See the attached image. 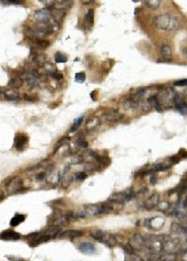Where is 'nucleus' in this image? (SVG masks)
<instances>
[{"instance_id": "1", "label": "nucleus", "mask_w": 187, "mask_h": 261, "mask_svg": "<svg viewBox=\"0 0 187 261\" xmlns=\"http://www.w3.org/2000/svg\"><path fill=\"white\" fill-rule=\"evenodd\" d=\"M153 25L156 28L166 31L177 30L180 26L179 20L169 14H163L156 16L152 20Z\"/></svg>"}, {"instance_id": "2", "label": "nucleus", "mask_w": 187, "mask_h": 261, "mask_svg": "<svg viewBox=\"0 0 187 261\" xmlns=\"http://www.w3.org/2000/svg\"><path fill=\"white\" fill-rule=\"evenodd\" d=\"M173 101L178 112L182 115H186L187 113V105L185 100L180 94L175 93L173 96Z\"/></svg>"}, {"instance_id": "3", "label": "nucleus", "mask_w": 187, "mask_h": 261, "mask_svg": "<svg viewBox=\"0 0 187 261\" xmlns=\"http://www.w3.org/2000/svg\"><path fill=\"white\" fill-rule=\"evenodd\" d=\"M146 225L147 227L152 230H158L162 228L164 223L165 219L162 217H153L146 221Z\"/></svg>"}, {"instance_id": "4", "label": "nucleus", "mask_w": 187, "mask_h": 261, "mask_svg": "<svg viewBox=\"0 0 187 261\" xmlns=\"http://www.w3.org/2000/svg\"><path fill=\"white\" fill-rule=\"evenodd\" d=\"M159 195L158 193H154L150 196L144 203V208L150 210L155 208L159 203Z\"/></svg>"}, {"instance_id": "5", "label": "nucleus", "mask_w": 187, "mask_h": 261, "mask_svg": "<svg viewBox=\"0 0 187 261\" xmlns=\"http://www.w3.org/2000/svg\"><path fill=\"white\" fill-rule=\"evenodd\" d=\"M28 138L25 135H20L16 137L14 139V146L18 151H22L28 142Z\"/></svg>"}, {"instance_id": "6", "label": "nucleus", "mask_w": 187, "mask_h": 261, "mask_svg": "<svg viewBox=\"0 0 187 261\" xmlns=\"http://www.w3.org/2000/svg\"><path fill=\"white\" fill-rule=\"evenodd\" d=\"M19 238V233L12 230L4 231L0 233V239L2 240H17Z\"/></svg>"}, {"instance_id": "7", "label": "nucleus", "mask_w": 187, "mask_h": 261, "mask_svg": "<svg viewBox=\"0 0 187 261\" xmlns=\"http://www.w3.org/2000/svg\"><path fill=\"white\" fill-rule=\"evenodd\" d=\"M160 54L163 60L166 62H171L172 59V51L167 44H164L160 48Z\"/></svg>"}, {"instance_id": "8", "label": "nucleus", "mask_w": 187, "mask_h": 261, "mask_svg": "<svg viewBox=\"0 0 187 261\" xmlns=\"http://www.w3.org/2000/svg\"><path fill=\"white\" fill-rule=\"evenodd\" d=\"M144 244V240L139 234H135L130 239V242L129 245L131 246L132 248L136 249H140L141 248Z\"/></svg>"}, {"instance_id": "9", "label": "nucleus", "mask_w": 187, "mask_h": 261, "mask_svg": "<svg viewBox=\"0 0 187 261\" xmlns=\"http://www.w3.org/2000/svg\"><path fill=\"white\" fill-rule=\"evenodd\" d=\"M94 24V10L93 9L88 10L84 16V24L88 28H92Z\"/></svg>"}, {"instance_id": "10", "label": "nucleus", "mask_w": 187, "mask_h": 261, "mask_svg": "<svg viewBox=\"0 0 187 261\" xmlns=\"http://www.w3.org/2000/svg\"><path fill=\"white\" fill-rule=\"evenodd\" d=\"M79 250L85 254H92L95 251V246L89 242H83L79 247Z\"/></svg>"}, {"instance_id": "11", "label": "nucleus", "mask_w": 187, "mask_h": 261, "mask_svg": "<svg viewBox=\"0 0 187 261\" xmlns=\"http://www.w3.org/2000/svg\"><path fill=\"white\" fill-rule=\"evenodd\" d=\"M22 186V181L19 179V178H15L13 179L10 180L7 185L8 190L10 189V190H15L16 192L21 190Z\"/></svg>"}, {"instance_id": "12", "label": "nucleus", "mask_w": 187, "mask_h": 261, "mask_svg": "<svg viewBox=\"0 0 187 261\" xmlns=\"http://www.w3.org/2000/svg\"><path fill=\"white\" fill-rule=\"evenodd\" d=\"M148 102L150 105L154 107V108L158 112H162V107L159 102V99L156 95H153L150 96L148 99Z\"/></svg>"}, {"instance_id": "13", "label": "nucleus", "mask_w": 187, "mask_h": 261, "mask_svg": "<svg viewBox=\"0 0 187 261\" xmlns=\"http://www.w3.org/2000/svg\"><path fill=\"white\" fill-rule=\"evenodd\" d=\"M83 233L77 230H68L60 234V237L62 238H74L81 236Z\"/></svg>"}, {"instance_id": "14", "label": "nucleus", "mask_w": 187, "mask_h": 261, "mask_svg": "<svg viewBox=\"0 0 187 261\" xmlns=\"http://www.w3.org/2000/svg\"><path fill=\"white\" fill-rule=\"evenodd\" d=\"M170 231H171V233H174V234L187 233L185 227L182 226L178 223H176V222L172 223L171 228H170Z\"/></svg>"}, {"instance_id": "15", "label": "nucleus", "mask_w": 187, "mask_h": 261, "mask_svg": "<svg viewBox=\"0 0 187 261\" xmlns=\"http://www.w3.org/2000/svg\"><path fill=\"white\" fill-rule=\"evenodd\" d=\"M91 235L94 239H96L97 240H101L102 242L105 241V238L107 236L106 233L98 230L91 231Z\"/></svg>"}, {"instance_id": "16", "label": "nucleus", "mask_w": 187, "mask_h": 261, "mask_svg": "<svg viewBox=\"0 0 187 261\" xmlns=\"http://www.w3.org/2000/svg\"><path fill=\"white\" fill-rule=\"evenodd\" d=\"M123 116L120 114L116 112H111L107 113L105 115V118L107 121L111 122H115L122 119Z\"/></svg>"}, {"instance_id": "17", "label": "nucleus", "mask_w": 187, "mask_h": 261, "mask_svg": "<svg viewBox=\"0 0 187 261\" xmlns=\"http://www.w3.org/2000/svg\"><path fill=\"white\" fill-rule=\"evenodd\" d=\"M25 216L23 215L22 214L16 215L14 217H13L12 219L10 222V226L13 227L19 225L20 223L24 222L25 220Z\"/></svg>"}, {"instance_id": "18", "label": "nucleus", "mask_w": 187, "mask_h": 261, "mask_svg": "<svg viewBox=\"0 0 187 261\" xmlns=\"http://www.w3.org/2000/svg\"><path fill=\"white\" fill-rule=\"evenodd\" d=\"M144 2L146 6L153 10L158 9L161 3V1L159 0H148L144 1Z\"/></svg>"}, {"instance_id": "19", "label": "nucleus", "mask_w": 187, "mask_h": 261, "mask_svg": "<svg viewBox=\"0 0 187 261\" xmlns=\"http://www.w3.org/2000/svg\"><path fill=\"white\" fill-rule=\"evenodd\" d=\"M170 167L171 166L165 165L162 164H156L152 167L151 170H150V172H160V171H166L168 170Z\"/></svg>"}, {"instance_id": "20", "label": "nucleus", "mask_w": 187, "mask_h": 261, "mask_svg": "<svg viewBox=\"0 0 187 261\" xmlns=\"http://www.w3.org/2000/svg\"><path fill=\"white\" fill-rule=\"evenodd\" d=\"M55 61L56 63H65L67 61V57L65 54L58 51L55 54Z\"/></svg>"}, {"instance_id": "21", "label": "nucleus", "mask_w": 187, "mask_h": 261, "mask_svg": "<svg viewBox=\"0 0 187 261\" xmlns=\"http://www.w3.org/2000/svg\"><path fill=\"white\" fill-rule=\"evenodd\" d=\"M50 239V236L48 235H43L39 237L38 239H36L34 242H31L30 244V245L32 247H34L38 245L39 244L42 243V242H47V241H48Z\"/></svg>"}, {"instance_id": "22", "label": "nucleus", "mask_w": 187, "mask_h": 261, "mask_svg": "<svg viewBox=\"0 0 187 261\" xmlns=\"http://www.w3.org/2000/svg\"><path fill=\"white\" fill-rule=\"evenodd\" d=\"M61 231V228L59 226L55 225L49 228V230H48V234L47 235L49 236H56Z\"/></svg>"}, {"instance_id": "23", "label": "nucleus", "mask_w": 187, "mask_h": 261, "mask_svg": "<svg viewBox=\"0 0 187 261\" xmlns=\"http://www.w3.org/2000/svg\"><path fill=\"white\" fill-rule=\"evenodd\" d=\"M10 86L14 88H19L22 85V81L20 79H12L8 83Z\"/></svg>"}, {"instance_id": "24", "label": "nucleus", "mask_w": 187, "mask_h": 261, "mask_svg": "<svg viewBox=\"0 0 187 261\" xmlns=\"http://www.w3.org/2000/svg\"><path fill=\"white\" fill-rule=\"evenodd\" d=\"M86 78L85 74L84 72H79L75 74V81L78 83H83Z\"/></svg>"}, {"instance_id": "25", "label": "nucleus", "mask_w": 187, "mask_h": 261, "mask_svg": "<svg viewBox=\"0 0 187 261\" xmlns=\"http://www.w3.org/2000/svg\"><path fill=\"white\" fill-rule=\"evenodd\" d=\"M157 207L159 211L164 212L167 210L170 207V203L167 201L162 202L158 203V204L157 205Z\"/></svg>"}, {"instance_id": "26", "label": "nucleus", "mask_w": 187, "mask_h": 261, "mask_svg": "<svg viewBox=\"0 0 187 261\" xmlns=\"http://www.w3.org/2000/svg\"><path fill=\"white\" fill-rule=\"evenodd\" d=\"M83 120V117H79L78 118H77L75 120L73 126L71 127V131L72 132H75V131H76L78 127L80 125V124L82 123Z\"/></svg>"}, {"instance_id": "27", "label": "nucleus", "mask_w": 187, "mask_h": 261, "mask_svg": "<svg viewBox=\"0 0 187 261\" xmlns=\"http://www.w3.org/2000/svg\"><path fill=\"white\" fill-rule=\"evenodd\" d=\"M160 261H176V256L174 253H168Z\"/></svg>"}, {"instance_id": "28", "label": "nucleus", "mask_w": 187, "mask_h": 261, "mask_svg": "<svg viewBox=\"0 0 187 261\" xmlns=\"http://www.w3.org/2000/svg\"><path fill=\"white\" fill-rule=\"evenodd\" d=\"M4 97L8 101H16L19 98V96L16 93H10L8 94H6Z\"/></svg>"}, {"instance_id": "29", "label": "nucleus", "mask_w": 187, "mask_h": 261, "mask_svg": "<svg viewBox=\"0 0 187 261\" xmlns=\"http://www.w3.org/2000/svg\"><path fill=\"white\" fill-rule=\"evenodd\" d=\"M94 156L95 157L97 161L100 164H109L110 162L109 159H108L107 157H101V156H99L98 155H95Z\"/></svg>"}, {"instance_id": "30", "label": "nucleus", "mask_w": 187, "mask_h": 261, "mask_svg": "<svg viewBox=\"0 0 187 261\" xmlns=\"http://www.w3.org/2000/svg\"><path fill=\"white\" fill-rule=\"evenodd\" d=\"M174 85L176 86H187V79H181L177 81H176L174 83Z\"/></svg>"}, {"instance_id": "31", "label": "nucleus", "mask_w": 187, "mask_h": 261, "mask_svg": "<svg viewBox=\"0 0 187 261\" xmlns=\"http://www.w3.org/2000/svg\"><path fill=\"white\" fill-rule=\"evenodd\" d=\"M83 161V158L82 156H77L75 157H72L71 159V162L72 164H81Z\"/></svg>"}, {"instance_id": "32", "label": "nucleus", "mask_w": 187, "mask_h": 261, "mask_svg": "<svg viewBox=\"0 0 187 261\" xmlns=\"http://www.w3.org/2000/svg\"><path fill=\"white\" fill-rule=\"evenodd\" d=\"M37 44L39 46L42 48H47L49 47L50 43L49 41L43 39H38L37 41Z\"/></svg>"}, {"instance_id": "33", "label": "nucleus", "mask_w": 187, "mask_h": 261, "mask_svg": "<svg viewBox=\"0 0 187 261\" xmlns=\"http://www.w3.org/2000/svg\"><path fill=\"white\" fill-rule=\"evenodd\" d=\"M51 77L53 79H55L56 80H59L62 79L64 77V76L62 73H60L53 72L51 74Z\"/></svg>"}, {"instance_id": "34", "label": "nucleus", "mask_w": 187, "mask_h": 261, "mask_svg": "<svg viewBox=\"0 0 187 261\" xmlns=\"http://www.w3.org/2000/svg\"><path fill=\"white\" fill-rule=\"evenodd\" d=\"M77 142L78 145L80 146L82 148H87L88 146V142L83 139H79Z\"/></svg>"}, {"instance_id": "35", "label": "nucleus", "mask_w": 187, "mask_h": 261, "mask_svg": "<svg viewBox=\"0 0 187 261\" xmlns=\"http://www.w3.org/2000/svg\"><path fill=\"white\" fill-rule=\"evenodd\" d=\"M76 178L77 179L79 180H83L86 178L87 175L83 172H79L78 173H76Z\"/></svg>"}, {"instance_id": "36", "label": "nucleus", "mask_w": 187, "mask_h": 261, "mask_svg": "<svg viewBox=\"0 0 187 261\" xmlns=\"http://www.w3.org/2000/svg\"><path fill=\"white\" fill-rule=\"evenodd\" d=\"M170 161L173 164H178L180 161V158L178 157L177 156H172L170 157Z\"/></svg>"}, {"instance_id": "37", "label": "nucleus", "mask_w": 187, "mask_h": 261, "mask_svg": "<svg viewBox=\"0 0 187 261\" xmlns=\"http://www.w3.org/2000/svg\"><path fill=\"white\" fill-rule=\"evenodd\" d=\"M178 156H180L181 158H187V151H185L183 149H181L178 152Z\"/></svg>"}, {"instance_id": "38", "label": "nucleus", "mask_w": 187, "mask_h": 261, "mask_svg": "<svg viewBox=\"0 0 187 261\" xmlns=\"http://www.w3.org/2000/svg\"><path fill=\"white\" fill-rule=\"evenodd\" d=\"M156 183H157V176L155 174H152L150 178V183L152 185H154Z\"/></svg>"}, {"instance_id": "39", "label": "nucleus", "mask_w": 187, "mask_h": 261, "mask_svg": "<svg viewBox=\"0 0 187 261\" xmlns=\"http://www.w3.org/2000/svg\"><path fill=\"white\" fill-rule=\"evenodd\" d=\"M93 2V1H91V0H85V1H81V2L83 3V4H86L88 5L90 4L91 3H92Z\"/></svg>"}, {"instance_id": "40", "label": "nucleus", "mask_w": 187, "mask_h": 261, "mask_svg": "<svg viewBox=\"0 0 187 261\" xmlns=\"http://www.w3.org/2000/svg\"><path fill=\"white\" fill-rule=\"evenodd\" d=\"M44 176H45V174L44 173H41L40 174H39L37 176V179L38 180L43 179L44 178Z\"/></svg>"}, {"instance_id": "41", "label": "nucleus", "mask_w": 187, "mask_h": 261, "mask_svg": "<svg viewBox=\"0 0 187 261\" xmlns=\"http://www.w3.org/2000/svg\"><path fill=\"white\" fill-rule=\"evenodd\" d=\"M183 208L187 212V199H185L183 203Z\"/></svg>"}, {"instance_id": "42", "label": "nucleus", "mask_w": 187, "mask_h": 261, "mask_svg": "<svg viewBox=\"0 0 187 261\" xmlns=\"http://www.w3.org/2000/svg\"><path fill=\"white\" fill-rule=\"evenodd\" d=\"M177 190L176 189H171V190H170L169 191H168V195L169 196H171L174 192H176V191H177Z\"/></svg>"}, {"instance_id": "43", "label": "nucleus", "mask_w": 187, "mask_h": 261, "mask_svg": "<svg viewBox=\"0 0 187 261\" xmlns=\"http://www.w3.org/2000/svg\"><path fill=\"white\" fill-rule=\"evenodd\" d=\"M182 54H183V55H184V57H187V47H184V48L183 49Z\"/></svg>"}, {"instance_id": "44", "label": "nucleus", "mask_w": 187, "mask_h": 261, "mask_svg": "<svg viewBox=\"0 0 187 261\" xmlns=\"http://www.w3.org/2000/svg\"><path fill=\"white\" fill-rule=\"evenodd\" d=\"M3 198H4V196H3V193H2V192L0 191V201H1Z\"/></svg>"}, {"instance_id": "45", "label": "nucleus", "mask_w": 187, "mask_h": 261, "mask_svg": "<svg viewBox=\"0 0 187 261\" xmlns=\"http://www.w3.org/2000/svg\"><path fill=\"white\" fill-rule=\"evenodd\" d=\"M183 185L184 186V187L187 189V179L186 180V181L183 184Z\"/></svg>"}, {"instance_id": "46", "label": "nucleus", "mask_w": 187, "mask_h": 261, "mask_svg": "<svg viewBox=\"0 0 187 261\" xmlns=\"http://www.w3.org/2000/svg\"><path fill=\"white\" fill-rule=\"evenodd\" d=\"M2 93V90H1V88H0V94Z\"/></svg>"}, {"instance_id": "47", "label": "nucleus", "mask_w": 187, "mask_h": 261, "mask_svg": "<svg viewBox=\"0 0 187 261\" xmlns=\"http://www.w3.org/2000/svg\"><path fill=\"white\" fill-rule=\"evenodd\" d=\"M186 99H187V95H186ZM186 104H187V102H186Z\"/></svg>"}]
</instances>
